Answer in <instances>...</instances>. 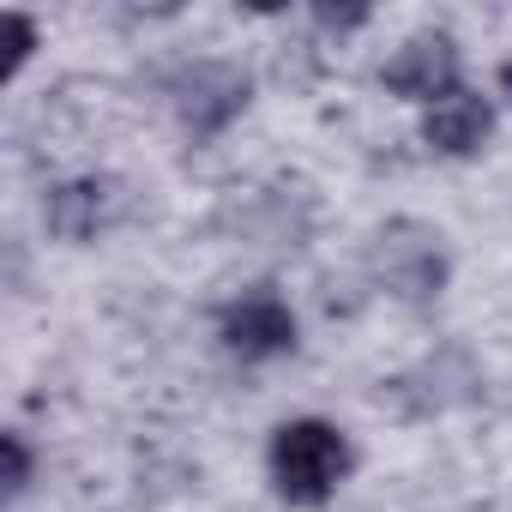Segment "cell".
<instances>
[{
    "label": "cell",
    "instance_id": "cell-1",
    "mask_svg": "<svg viewBox=\"0 0 512 512\" xmlns=\"http://www.w3.org/2000/svg\"><path fill=\"white\" fill-rule=\"evenodd\" d=\"M350 476V440L320 422V416H302V422H284L272 434V482L284 500L296 506H320L338 494V482Z\"/></svg>",
    "mask_w": 512,
    "mask_h": 512
},
{
    "label": "cell",
    "instance_id": "cell-2",
    "mask_svg": "<svg viewBox=\"0 0 512 512\" xmlns=\"http://www.w3.org/2000/svg\"><path fill=\"white\" fill-rule=\"evenodd\" d=\"M247 109V73L229 61H193L175 73V115L193 139L223 133L235 115Z\"/></svg>",
    "mask_w": 512,
    "mask_h": 512
},
{
    "label": "cell",
    "instance_id": "cell-3",
    "mask_svg": "<svg viewBox=\"0 0 512 512\" xmlns=\"http://www.w3.org/2000/svg\"><path fill=\"white\" fill-rule=\"evenodd\" d=\"M217 332H223V344H229L235 356H247V362H266V356L296 350V314H290V302L272 296V290H253V296L229 302Z\"/></svg>",
    "mask_w": 512,
    "mask_h": 512
},
{
    "label": "cell",
    "instance_id": "cell-4",
    "mask_svg": "<svg viewBox=\"0 0 512 512\" xmlns=\"http://www.w3.org/2000/svg\"><path fill=\"white\" fill-rule=\"evenodd\" d=\"M386 91L416 97V103H440L446 91H458V49H452V37H410L386 61Z\"/></svg>",
    "mask_w": 512,
    "mask_h": 512
},
{
    "label": "cell",
    "instance_id": "cell-5",
    "mask_svg": "<svg viewBox=\"0 0 512 512\" xmlns=\"http://www.w3.org/2000/svg\"><path fill=\"white\" fill-rule=\"evenodd\" d=\"M380 266H386V284L398 296H440L446 284V260H440V235L416 229V223H398L392 235H380Z\"/></svg>",
    "mask_w": 512,
    "mask_h": 512
},
{
    "label": "cell",
    "instance_id": "cell-6",
    "mask_svg": "<svg viewBox=\"0 0 512 512\" xmlns=\"http://www.w3.org/2000/svg\"><path fill=\"white\" fill-rule=\"evenodd\" d=\"M494 133V109H488V97H476V91H446L440 103H428V121H422V139L440 151V157H470V151H482V139Z\"/></svg>",
    "mask_w": 512,
    "mask_h": 512
},
{
    "label": "cell",
    "instance_id": "cell-7",
    "mask_svg": "<svg viewBox=\"0 0 512 512\" xmlns=\"http://www.w3.org/2000/svg\"><path fill=\"white\" fill-rule=\"evenodd\" d=\"M115 181H67V187H55L49 193V205H43V217H49V229L61 235V241H91L109 217H115Z\"/></svg>",
    "mask_w": 512,
    "mask_h": 512
},
{
    "label": "cell",
    "instance_id": "cell-8",
    "mask_svg": "<svg viewBox=\"0 0 512 512\" xmlns=\"http://www.w3.org/2000/svg\"><path fill=\"white\" fill-rule=\"evenodd\" d=\"M0 452H7V500H19L31 488V446H25V434H7Z\"/></svg>",
    "mask_w": 512,
    "mask_h": 512
},
{
    "label": "cell",
    "instance_id": "cell-9",
    "mask_svg": "<svg viewBox=\"0 0 512 512\" xmlns=\"http://www.w3.org/2000/svg\"><path fill=\"white\" fill-rule=\"evenodd\" d=\"M7 49H13V61H25L37 49V25L25 13H7Z\"/></svg>",
    "mask_w": 512,
    "mask_h": 512
},
{
    "label": "cell",
    "instance_id": "cell-10",
    "mask_svg": "<svg viewBox=\"0 0 512 512\" xmlns=\"http://www.w3.org/2000/svg\"><path fill=\"white\" fill-rule=\"evenodd\" d=\"M500 85H506V91H512V61H506V67H500Z\"/></svg>",
    "mask_w": 512,
    "mask_h": 512
}]
</instances>
